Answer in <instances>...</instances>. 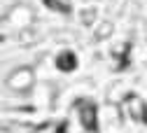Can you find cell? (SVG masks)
Masks as SVG:
<instances>
[{
    "label": "cell",
    "mask_w": 147,
    "mask_h": 133,
    "mask_svg": "<svg viewBox=\"0 0 147 133\" xmlns=\"http://www.w3.org/2000/svg\"><path fill=\"white\" fill-rule=\"evenodd\" d=\"M12 89H16V91H24V89H28L30 84H33V72L28 70V68H19V70H14L12 75H9V82H7Z\"/></svg>",
    "instance_id": "cell-1"
},
{
    "label": "cell",
    "mask_w": 147,
    "mask_h": 133,
    "mask_svg": "<svg viewBox=\"0 0 147 133\" xmlns=\"http://www.w3.org/2000/svg\"><path fill=\"white\" fill-rule=\"evenodd\" d=\"M94 115H96V112H94V107H91V105H84L82 122H84V126H86V128H94V126H96V119H94Z\"/></svg>",
    "instance_id": "cell-2"
},
{
    "label": "cell",
    "mask_w": 147,
    "mask_h": 133,
    "mask_svg": "<svg viewBox=\"0 0 147 133\" xmlns=\"http://www.w3.org/2000/svg\"><path fill=\"white\" fill-rule=\"evenodd\" d=\"M59 65L65 68V70L75 68V56H72V54H63V59H59Z\"/></svg>",
    "instance_id": "cell-3"
}]
</instances>
